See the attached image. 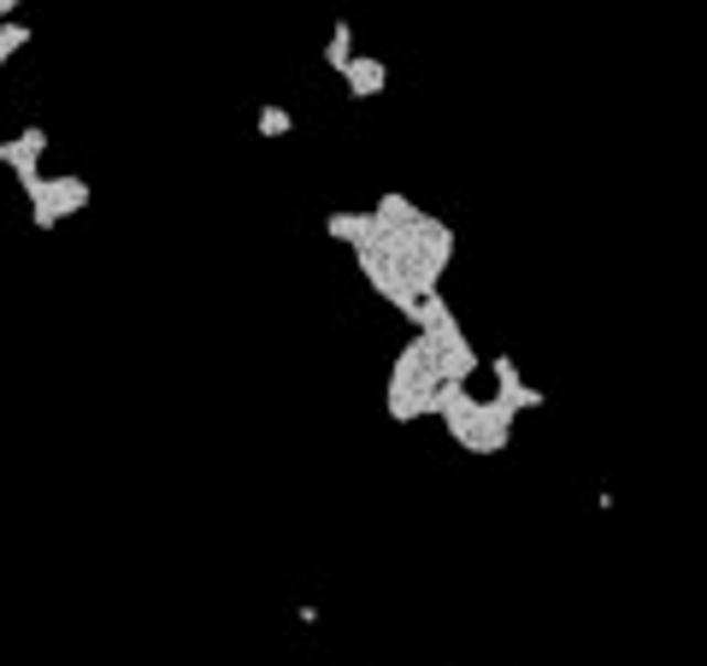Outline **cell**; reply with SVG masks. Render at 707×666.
<instances>
[{
  "label": "cell",
  "mask_w": 707,
  "mask_h": 666,
  "mask_svg": "<svg viewBox=\"0 0 707 666\" xmlns=\"http://www.w3.org/2000/svg\"><path fill=\"white\" fill-rule=\"evenodd\" d=\"M349 60H354V24L336 19V24H331V42H324V65L342 77V72H349Z\"/></svg>",
  "instance_id": "277c9868"
},
{
  "label": "cell",
  "mask_w": 707,
  "mask_h": 666,
  "mask_svg": "<svg viewBox=\"0 0 707 666\" xmlns=\"http://www.w3.org/2000/svg\"><path fill=\"white\" fill-rule=\"evenodd\" d=\"M42 148H47V130H42V125H30L24 136L0 142V165H7L12 178H19V190H24V183H36V178H42V172H36V165H42Z\"/></svg>",
  "instance_id": "7a4b0ae2"
},
{
  "label": "cell",
  "mask_w": 707,
  "mask_h": 666,
  "mask_svg": "<svg viewBox=\"0 0 707 666\" xmlns=\"http://www.w3.org/2000/svg\"><path fill=\"white\" fill-rule=\"evenodd\" d=\"M254 125H260V136H289V130H296V118H289V107H278V100H266Z\"/></svg>",
  "instance_id": "5b68a950"
},
{
  "label": "cell",
  "mask_w": 707,
  "mask_h": 666,
  "mask_svg": "<svg viewBox=\"0 0 707 666\" xmlns=\"http://www.w3.org/2000/svg\"><path fill=\"white\" fill-rule=\"evenodd\" d=\"M342 83H349V95H354V100H377V95H384V83H389V72H384V60L354 54V60H349V72H342Z\"/></svg>",
  "instance_id": "3957f363"
},
{
  "label": "cell",
  "mask_w": 707,
  "mask_h": 666,
  "mask_svg": "<svg viewBox=\"0 0 707 666\" xmlns=\"http://www.w3.org/2000/svg\"><path fill=\"white\" fill-rule=\"evenodd\" d=\"M24 207H30V225L36 230H54L60 218L89 207V183L83 178H36V183H24Z\"/></svg>",
  "instance_id": "6da1fadb"
}]
</instances>
